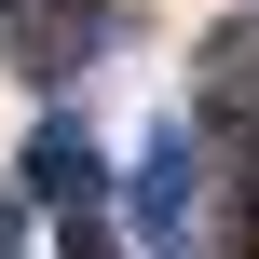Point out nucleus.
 Returning <instances> with one entry per match:
<instances>
[{
    "instance_id": "nucleus-1",
    "label": "nucleus",
    "mask_w": 259,
    "mask_h": 259,
    "mask_svg": "<svg viewBox=\"0 0 259 259\" xmlns=\"http://www.w3.org/2000/svg\"><path fill=\"white\" fill-rule=\"evenodd\" d=\"M123 205H137V232H178V219H191V137H164V150L137 164V191H123Z\"/></svg>"
},
{
    "instance_id": "nucleus-2",
    "label": "nucleus",
    "mask_w": 259,
    "mask_h": 259,
    "mask_svg": "<svg viewBox=\"0 0 259 259\" xmlns=\"http://www.w3.org/2000/svg\"><path fill=\"white\" fill-rule=\"evenodd\" d=\"M27 178H41V191H68V205H96V137H82V123H41Z\"/></svg>"
}]
</instances>
